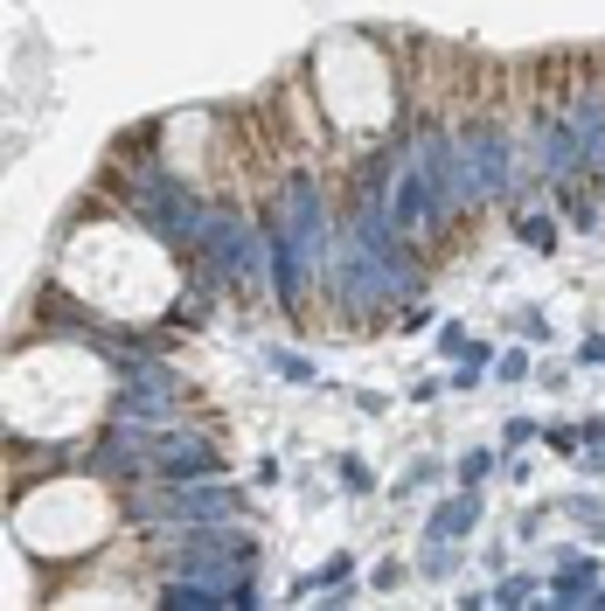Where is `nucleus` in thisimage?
<instances>
[{
	"mask_svg": "<svg viewBox=\"0 0 605 611\" xmlns=\"http://www.w3.org/2000/svg\"><path fill=\"white\" fill-rule=\"evenodd\" d=\"M598 584H605V563L592 556V549H557L543 598L550 604H598Z\"/></svg>",
	"mask_w": 605,
	"mask_h": 611,
	"instance_id": "1",
	"label": "nucleus"
},
{
	"mask_svg": "<svg viewBox=\"0 0 605 611\" xmlns=\"http://www.w3.org/2000/svg\"><path fill=\"white\" fill-rule=\"evenodd\" d=\"M487 522V501H481V487H460V493H446V501H431L425 514V535H439V542H474Z\"/></svg>",
	"mask_w": 605,
	"mask_h": 611,
	"instance_id": "2",
	"label": "nucleus"
},
{
	"mask_svg": "<svg viewBox=\"0 0 605 611\" xmlns=\"http://www.w3.org/2000/svg\"><path fill=\"white\" fill-rule=\"evenodd\" d=\"M508 229H515L522 251H543V257H550L557 243H564V216H557V202H543V208L515 202V208H508Z\"/></svg>",
	"mask_w": 605,
	"mask_h": 611,
	"instance_id": "3",
	"label": "nucleus"
},
{
	"mask_svg": "<svg viewBox=\"0 0 605 611\" xmlns=\"http://www.w3.org/2000/svg\"><path fill=\"white\" fill-rule=\"evenodd\" d=\"M543 570H501L495 584H487V604H501V611H515V604H536L543 598Z\"/></svg>",
	"mask_w": 605,
	"mask_h": 611,
	"instance_id": "4",
	"label": "nucleus"
},
{
	"mask_svg": "<svg viewBox=\"0 0 605 611\" xmlns=\"http://www.w3.org/2000/svg\"><path fill=\"white\" fill-rule=\"evenodd\" d=\"M452 480H460V487H487V480H501V452H495V445L460 452V458H452Z\"/></svg>",
	"mask_w": 605,
	"mask_h": 611,
	"instance_id": "5",
	"label": "nucleus"
},
{
	"mask_svg": "<svg viewBox=\"0 0 605 611\" xmlns=\"http://www.w3.org/2000/svg\"><path fill=\"white\" fill-rule=\"evenodd\" d=\"M460 549H466V542H439V535H425V542H418V577L446 584L452 570H460Z\"/></svg>",
	"mask_w": 605,
	"mask_h": 611,
	"instance_id": "6",
	"label": "nucleus"
},
{
	"mask_svg": "<svg viewBox=\"0 0 605 611\" xmlns=\"http://www.w3.org/2000/svg\"><path fill=\"white\" fill-rule=\"evenodd\" d=\"M557 514H571V522L584 528V542H605V507H598V493H564Z\"/></svg>",
	"mask_w": 605,
	"mask_h": 611,
	"instance_id": "7",
	"label": "nucleus"
},
{
	"mask_svg": "<svg viewBox=\"0 0 605 611\" xmlns=\"http://www.w3.org/2000/svg\"><path fill=\"white\" fill-rule=\"evenodd\" d=\"M264 369L272 375H286V382H299V390H307V382H320V369L307 355H293V348H272V340H264Z\"/></svg>",
	"mask_w": 605,
	"mask_h": 611,
	"instance_id": "8",
	"label": "nucleus"
},
{
	"mask_svg": "<svg viewBox=\"0 0 605 611\" xmlns=\"http://www.w3.org/2000/svg\"><path fill=\"white\" fill-rule=\"evenodd\" d=\"M334 480H342V493H376L369 458H355V452H334Z\"/></svg>",
	"mask_w": 605,
	"mask_h": 611,
	"instance_id": "9",
	"label": "nucleus"
},
{
	"mask_svg": "<svg viewBox=\"0 0 605 611\" xmlns=\"http://www.w3.org/2000/svg\"><path fill=\"white\" fill-rule=\"evenodd\" d=\"M431 480H439V466H431V458H411V466L390 480V501H411V493H418V487H431Z\"/></svg>",
	"mask_w": 605,
	"mask_h": 611,
	"instance_id": "10",
	"label": "nucleus"
},
{
	"mask_svg": "<svg viewBox=\"0 0 605 611\" xmlns=\"http://www.w3.org/2000/svg\"><path fill=\"white\" fill-rule=\"evenodd\" d=\"M355 563H363L355 549H334V556L320 563V590H342V584H355Z\"/></svg>",
	"mask_w": 605,
	"mask_h": 611,
	"instance_id": "11",
	"label": "nucleus"
},
{
	"mask_svg": "<svg viewBox=\"0 0 605 611\" xmlns=\"http://www.w3.org/2000/svg\"><path fill=\"white\" fill-rule=\"evenodd\" d=\"M543 445H550L557 458H578L584 452V424H543Z\"/></svg>",
	"mask_w": 605,
	"mask_h": 611,
	"instance_id": "12",
	"label": "nucleus"
},
{
	"mask_svg": "<svg viewBox=\"0 0 605 611\" xmlns=\"http://www.w3.org/2000/svg\"><path fill=\"white\" fill-rule=\"evenodd\" d=\"M501 445H543V424H536V417H508V424H501Z\"/></svg>",
	"mask_w": 605,
	"mask_h": 611,
	"instance_id": "13",
	"label": "nucleus"
},
{
	"mask_svg": "<svg viewBox=\"0 0 605 611\" xmlns=\"http://www.w3.org/2000/svg\"><path fill=\"white\" fill-rule=\"evenodd\" d=\"M508 327H522L529 340H550V320H543L536 306H515V313H508Z\"/></svg>",
	"mask_w": 605,
	"mask_h": 611,
	"instance_id": "14",
	"label": "nucleus"
},
{
	"mask_svg": "<svg viewBox=\"0 0 605 611\" xmlns=\"http://www.w3.org/2000/svg\"><path fill=\"white\" fill-rule=\"evenodd\" d=\"M529 369H536V361H529V348H508V355H495V375H501V382H522Z\"/></svg>",
	"mask_w": 605,
	"mask_h": 611,
	"instance_id": "15",
	"label": "nucleus"
},
{
	"mask_svg": "<svg viewBox=\"0 0 605 611\" xmlns=\"http://www.w3.org/2000/svg\"><path fill=\"white\" fill-rule=\"evenodd\" d=\"M487 375H495V369H487V361H460V369H452L446 382H452V390H481Z\"/></svg>",
	"mask_w": 605,
	"mask_h": 611,
	"instance_id": "16",
	"label": "nucleus"
},
{
	"mask_svg": "<svg viewBox=\"0 0 605 611\" xmlns=\"http://www.w3.org/2000/svg\"><path fill=\"white\" fill-rule=\"evenodd\" d=\"M452 390V382L446 375H418V382H411V404H439V396Z\"/></svg>",
	"mask_w": 605,
	"mask_h": 611,
	"instance_id": "17",
	"label": "nucleus"
},
{
	"mask_svg": "<svg viewBox=\"0 0 605 611\" xmlns=\"http://www.w3.org/2000/svg\"><path fill=\"white\" fill-rule=\"evenodd\" d=\"M578 369H605V334H584L578 340Z\"/></svg>",
	"mask_w": 605,
	"mask_h": 611,
	"instance_id": "18",
	"label": "nucleus"
},
{
	"mask_svg": "<svg viewBox=\"0 0 605 611\" xmlns=\"http://www.w3.org/2000/svg\"><path fill=\"white\" fill-rule=\"evenodd\" d=\"M307 598H320V570H307V577L286 584V604H307Z\"/></svg>",
	"mask_w": 605,
	"mask_h": 611,
	"instance_id": "19",
	"label": "nucleus"
},
{
	"mask_svg": "<svg viewBox=\"0 0 605 611\" xmlns=\"http://www.w3.org/2000/svg\"><path fill=\"white\" fill-rule=\"evenodd\" d=\"M404 577H411L404 563H376V577H369V584H376V590H404Z\"/></svg>",
	"mask_w": 605,
	"mask_h": 611,
	"instance_id": "20",
	"label": "nucleus"
},
{
	"mask_svg": "<svg viewBox=\"0 0 605 611\" xmlns=\"http://www.w3.org/2000/svg\"><path fill=\"white\" fill-rule=\"evenodd\" d=\"M598 604H605V584H598Z\"/></svg>",
	"mask_w": 605,
	"mask_h": 611,
	"instance_id": "21",
	"label": "nucleus"
}]
</instances>
